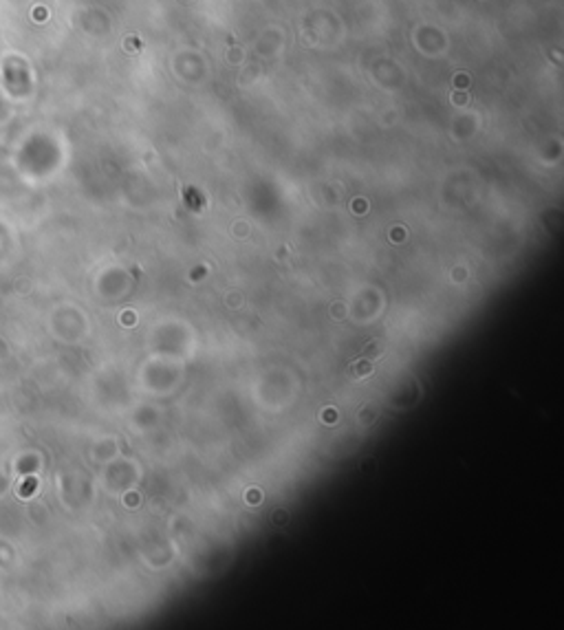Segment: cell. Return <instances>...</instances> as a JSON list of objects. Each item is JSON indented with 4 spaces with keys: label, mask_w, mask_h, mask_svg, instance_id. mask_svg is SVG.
<instances>
[{
    "label": "cell",
    "mask_w": 564,
    "mask_h": 630,
    "mask_svg": "<svg viewBox=\"0 0 564 630\" xmlns=\"http://www.w3.org/2000/svg\"><path fill=\"white\" fill-rule=\"evenodd\" d=\"M351 377L353 379H362V377H366V375H371L373 372V363L371 361H360V363H355V366H351Z\"/></svg>",
    "instance_id": "6da1fadb"
}]
</instances>
